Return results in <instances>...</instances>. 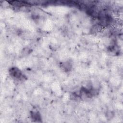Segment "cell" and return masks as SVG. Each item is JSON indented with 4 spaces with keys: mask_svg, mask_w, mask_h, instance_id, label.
Wrapping results in <instances>:
<instances>
[{
    "mask_svg": "<svg viewBox=\"0 0 123 123\" xmlns=\"http://www.w3.org/2000/svg\"><path fill=\"white\" fill-rule=\"evenodd\" d=\"M9 72L11 76L15 79H20L22 78L23 75L21 70L16 67H12L11 68Z\"/></svg>",
    "mask_w": 123,
    "mask_h": 123,
    "instance_id": "6da1fadb",
    "label": "cell"
},
{
    "mask_svg": "<svg viewBox=\"0 0 123 123\" xmlns=\"http://www.w3.org/2000/svg\"><path fill=\"white\" fill-rule=\"evenodd\" d=\"M31 117L34 122H41V116L38 111H31Z\"/></svg>",
    "mask_w": 123,
    "mask_h": 123,
    "instance_id": "7a4b0ae2",
    "label": "cell"
},
{
    "mask_svg": "<svg viewBox=\"0 0 123 123\" xmlns=\"http://www.w3.org/2000/svg\"><path fill=\"white\" fill-rule=\"evenodd\" d=\"M61 68L64 70L65 71H69L72 68V64L69 62H62L61 65Z\"/></svg>",
    "mask_w": 123,
    "mask_h": 123,
    "instance_id": "3957f363",
    "label": "cell"
}]
</instances>
